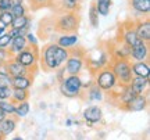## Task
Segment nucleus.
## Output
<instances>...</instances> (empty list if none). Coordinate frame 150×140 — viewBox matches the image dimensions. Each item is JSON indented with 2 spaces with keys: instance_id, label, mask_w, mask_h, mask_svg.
<instances>
[{
  "instance_id": "nucleus-1",
  "label": "nucleus",
  "mask_w": 150,
  "mask_h": 140,
  "mask_svg": "<svg viewBox=\"0 0 150 140\" xmlns=\"http://www.w3.org/2000/svg\"><path fill=\"white\" fill-rule=\"evenodd\" d=\"M68 54V49L61 47L57 43H49L40 50L39 65L46 72H56L59 68L64 67Z\"/></svg>"
},
{
  "instance_id": "nucleus-2",
  "label": "nucleus",
  "mask_w": 150,
  "mask_h": 140,
  "mask_svg": "<svg viewBox=\"0 0 150 140\" xmlns=\"http://www.w3.org/2000/svg\"><path fill=\"white\" fill-rule=\"evenodd\" d=\"M81 24V15L78 11H67V13H56L53 17V32L60 35L63 33H78Z\"/></svg>"
},
{
  "instance_id": "nucleus-3",
  "label": "nucleus",
  "mask_w": 150,
  "mask_h": 140,
  "mask_svg": "<svg viewBox=\"0 0 150 140\" xmlns=\"http://www.w3.org/2000/svg\"><path fill=\"white\" fill-rule=\"evenodd\" d=\"M39 56H40V50L38 47V44H27L25 49L16 54L13 58L29 68L32 75H36L38 68H39Z\"/></svg>"
},
{
  "instance_id": "nucleus-4",
  "label": "nucleus",
  "mask_w": 150,
  "mask_h": 140,
  "mask_svg": "<svg viewBox=\"0 0 150 140\" xmlns=\"http://www.w3.org/2000/svg\"><path fill=\"white\" fill-rule=\"evenodd\" d=\"M68 58L64 64V70L68 75H79L85 67L86 51L83 49H68Z\"/></svg>"
},
{
  "instance_id": "nucleus-5",
  "label": "nucleus",
  "mask_w": 150,
  "mask_h": 140,
  "mask_svg": "<svg viewBox=\"0 0 150 140\" xmlns=\"http://www.w3.org/2000/svg\"><path fill=\"white\" fill-rule=\"evenodd\" d=\"M60 92L68 98H82V79L79 75H67L63 81H60Z\"/></svg>"
},
{
  "instance_id": "nucleus-6",
  "label": "nucleus",
  "mask_w": 150,
  "mask_h": 140,
  "mask_svg": "<svg viewBox=\"0 0 150 140\" xmlns=\"http://www.w3.org/2000/svg\"><path fill=\"white\" fill-rule=\"evenodd\" d=\"M95 78H93V82L95 85L100 87L103 90V93H108L110 90H112L114 87L118 85L117 76L114 75L112 70L110 68V65H104L100 70H97L95 74Z\"/></svg>"
},
{
  "instance_id": "nucleus-7",
  "label": "nucleus",
  "mask_w": 150,
  "mask_h": 140,
  "mask_svg": "<svg viewBox=\"0 0 150 140\" xmlns=\"http://www.w3.org/2000/svg\"><path fill=\"white\" fill-rule=\"evenodd\" d=\"M110 68L112 70L114 75L117 76L118 83L121 85H129L132 81L134 74L131 70V61L127 58H112L110 60Z\"/></svg>"
},
{
  "instance_id": "nucleus-8",
  "label": "nucleus",
  "mask_w": 150,
  "mask_h": 140,
  "mask_svg": "<svg viewBox=\"0 0 150 140\" xmlns=\"http://www.w3.org/2000/svg\"><path fill=\"white\" fill-rule=\"evenodd\" d=\"M120 31L121 33L117 35L120 36V40H122L124 43H127L128 46H134L136 42H139L140 39L136 36V32H135V20H127L124 21L122 24H120Z\"/></svg>"
},
{
  "instance_id": "nucleus-9",
  "label": "nucleus",
  "mask_w": 150,
  "mask_h": 140,
  "mask_svg": "<svg viewBox=\"0 0 150 140\" xmlns=\"http://www.w3.org/2000/svg\"><path fill=\"white\" fill-rule=\"evenodd\" d=\"M147 106H149V93H143V94H136L121 110L127 113H140V111H145Z\"/></svg>"
},
{
  "instance_id": "nucleus-10",
  "label": "nucleus",
  "mask_w": 150,
  "mask_h": 140,
  "mask_svg": "<svg viewBox=\"0 0 150 140\" xmlns=\"http://www.w3.org/2000/svg\"><path fill=\"white\" fill-rule=\"evenodd\" d=\"M131 13H134V20L147 17L150 13V0H128Z\"/></svg>"
},
{
  "instance_id": "nucleus-11",
  "label": "nucleus",
  "mask_w": 150,
  "mask_h": 140,
  "mask_svg": "<svg viewBox=\"0 0 150 140\" xmlns=\"http://www.w3.org/2000/svg\"><path fill=\"white\" fill-rule=\"evenodd\" d=\"M135 32L136 36L146 43H150V20L149 15L135 20Z\"/></svg>"
},
{
  "instance_id": "nucleus-12",
  "label": "nucleus",
  "mask_w": 150,
  "mask_h": 140,
  "mask_svg": "<svg viewBox=\"0 0 150 140\" xmlns=\"http://www.w3.org/2000/svg\"><path fill=\"white\" fill-rule=\"evenodd\" d=\"M149 43H146L143 40H139L134 46H131V58L134 61H145V60H149Z\"/></svg>"
},
{
  "instance_id": "nucleus-13",
  "label": "nucleus",
  "mask_w": 150,
  "mask_h": 140,
  "mask_svg": "<svg viewBox=\"0 0 150 140\" xmlns=\"http://www.w3.org/2000/svg\"><path fill=\"white\" fill-rule=\"evenodd\" d=\"M82 117H83L85 122L89 125V126H93L95 124H97V122L102 121L103 111L99 106H91V107H88L85 111H83Z\"/></svg>"
},
{
  "instance_id": "nucleus-14",
  "label": "nucleus",
  "mask_w": 150,
  "mask_h": 140,
  "mask_svg": "<svg viewBox=\"0 0 150 140\" xmlns=\"http://www.w3.org/2000/svg\"><path fill=\"white\" fill-rule=\"evenodd\" d=\"M20 118L17 117L16 114H11V115H7L3 121H0V132L3 133V136H8L11 135L17 128V124H18Z\"/></svg>"
},
{
  "instance_id": "nucleus-15",
  "label": "nucleus",
  "mask_w": 150,
  "mask_h": 140,
  "mask_svg": "<svg viewBox=\"0 0 150 140\" xmlns=\"http://www.w3.org/2000/svg\"><path fill=\"white\" fill-rule=\"evenodd\" d=\"M7 65V72H8V75L10 76H20V75H32L31 74V71L29 68H27L25 65L20 64L18 61H16L14 58H11L10 61H7L6 63ZM35 76V75H33Z\"/></svg>"
},
{
  "instance_id": "nucleus-16",
  "label": "nucleus",
  "mask_w": 150,
  "mask_h": 140,
  "mask_svg": "<svg viewBox=\"0 0 150 140\" xmlns=\"http://www.w3.org/2000/svg\"><path fill=\"white\" fill-rule=\"evenodd\" d=\"M131 70H132L134 76L149 78L150 76V60H145V61H134V63H131Z\"/></svg>"
},
{
  "instance_id": "nucleus-17",
  "label": "nucleus",
  "mask_w": 150,
  "mask_h": 140,
  "mask_svg": "<svg viewBox=\"0 0 150 140\" xmlns=\"http://www.w3.org/2000/svg\"><path fill=\"white\" fill-rule=\"evenodd\" d=\"M129 87L134 90L136 94H143L149 92V78L143 76H134L132 81L129 82Z\"/></svg>"
},
{
  "instance_id": "nucleus-18",
  "label": "nucleus",
  "mask_w": 150,
  "mask_h": 140,
  "mask_svg": "<svg viewBox=\"0 0 150 140\" xmlns=\"http://www.w3.org/2000/svg\"><path fill=\"white\" fill-rule=\"evenodd\" d=\"M33 75H20V76H11V87L13 89H29L32 86Z\"/></svg>"
},
{
  "instance_id": "nucleus-19",
  "label": "nucleus",
  "mask_w": 150,
  "mask_h": 140,
  "mask_svg": "<svg viewBox=\"0 0 150 140\" xmlns=\"http://www.w3.org/2000/svg\"><path fill=\"white\" fill-rule=\"evenodd\" d=\"M56 43L64 49H71L78 43V33H63L60 35Z\"/></svg>"
},
{
  "instance_id": "nucleus-20",
  "label": "nucleus",
  "mask_w": 150,
  "mask_h": 140,
  "mask_svg": "<svg viewBox=\"0 0 150 140\" xmlns=\"http://www.w3.org/2000/svg\"><path fill=\"white\" fill-rule=\"evenodd\" d=\"M27 44H28V42H27V39H25V36H17V38L11 39V43L7 49H8V51L11 53V56L14 57V56L18 54L21 50H24Z\"/></svg>"
},
{
  "instance_id": "nucleus-21",
  "label": "nucleus",
  "mask_w": 150,
  "mask_h": 140,
  "mask_svg": "<svg viewBox=\"0 0 150 140\" xmlns=\"http://www.w3.org/2000/svg\"><path fill=\"white\" fill-rule=\"evenodd\" d=\"M86 94V98H89L91 101H102L103 100V90L100 87L95 85V82L92 83L91 86L86 89V92H83Z\"/></svg>"
},
{
  "instance_id": "nucleus-22",
  "label": "nucleus",
  "mask_w": 150,
  "mask_h": 140,
  "mask_svg": "<svg viewBox=\"0 0 150 140\" xmlns=\"http://www.w3.org/2000/svg\"><path fill=\"white\" fill-rule=\"evenodd\" d=\"M29 98V92L28 89H13V93H11V97L10 100L13 103H21V101H25Z\"/></svg>"
},
{
  "instance_id": "nucleus-23",
  "label": "nucleus",
  "mask_w": 150,
  "mask_h": 140,
  "mask_svg": "<svg viewBox=\"0 0 150 140\" xmlns=\"http://www.w3.org/2000/svg\"><path fill=\"white\" fill-rule=\"evenodd\" d=\"M95 6H96L99 15L106 17L110 14V10H111V0H96Z\"/></svg>"
},
{
  "instance_id": "nucleus-24",
  "label": "nucleus",
  "mask_w": 150,
  "mask_h": 140,
  "mask_svg": "<svg viewBox=\"0 0 150 140\" xmlns=\"http://www.w3.org/2000/svg\"><path fill=\"white\" fill-rule=\"evenodd\" d=\"M29 110H31V106H29V103H28V100H25V101H21V103H17L16 104V111H14V114H16L18 118H25L28 114H29Z\"/></svg>"
},
{
  "instance_id": "nucleus-25",
  "label": "nucleus",
  "mask_w": 150,
  "mask_h": 140,
  "mask_svg": "<svg viewBox=\"0 0 150 140\" xmlns=\"http://www.w3.org/2000/svg\"><path fill=\"white\" fill-rule=\"evenodd\" d=\"M11 27L13 28H18V29H21V28H29L31 27V18L25 14V15H21V17H14V20L11 22Z\"/></svg>"
},
{
  "instance_id": "nucleus-26",
  "label": "nucleus",
  "mask_w": 150,
  "mask_h": 140,
  "mask_svg": "<svg viewBox=\"0 0 150 140\" xmlns=\"http://www.w3.org/2000/svg\"><path fill=\"white\" fill-rule=\"evenodd\" d=\"M88 17H89V22H91L92 27L93 28L99 27V13H97V10H96L95 1H93L91 4V7H89V14H88Z\"/></svg>"
},
{
  "instance_id": "nucleus-27",
  "label": "nucleus",
  "mask_w": 150,
  "mask_h": 140,
  "mask_svg": "<svg viewBox=\"0 0 150 140\" xmlns=\"http://www.w3.org/2000/svg\"><path fill=\"white\" fill-rule=\"evenodd\" d=\"M0 108L7 115H11V114H14V111H16V103H13L10 98L8 100H0Z\"/></svg>"
},
{
  "instance_id": "nucleus-28",
  "label": "nucleus",
  "mask_w": 150,
  "mask_h": 140,
  "mask_svg": "<svg viewBox=\"0 0 150 140\" xmlns=\"http://www.w3.org/2000/svg\"><path fill=\"white\" fill-rule=\"evenodd\" d=\"M52 1L53 0H29V4H31V8L33 11H36L40 8H45V7H50Z\"/></svg>"
},
{
  "instance_id": "nucleus-29",
  "label": "nucleus",
  "mask_w": 150,
  "mask_h": 140,
  "mask_svg": "<svg viewBox=\"0 0 150 140\" xmlns=\"http://www.w3.org/2000/svg\"><path fill=\"white\" fill-rule=\"evenodd\" d=\"M13 20H14V15L11 14V11H0V22H1L4 27L10 28Z\"/></svg>"
},
{
  "instance_id": "nucleus-30",
  "label": "nucleus",
  "mask_w": 150,
  "mask_h": 140,
  "mask_svg": "<svg viewBox=\"0 0 150 140\" xmlns=\"http://www.w3.org/2000/svg\"><path fill=\"white\" fill-rule=\"evenodd\" d=\"M10 11H11V14H13L14 17H21V15H25V14H27V13H28V8H27V6L22 3V4L13 6Z\"/></svg>"
},
{
  "instance_id": "nucleus-31",
  "label": "nucleus",
  "mask_w": 150,
  "mask_h": 140,
  "mask_svg": "<svg viewBox=\"0 0 150 140\" xmlns=\"http://www.w3.org/2000/svg\"><path fill=\"white\" fill-rule=\"evenodd\" d=\"M13 58L11 53L8 51V49L6 47H0V63H7Z\"/></svg>"
},
{
  "instance_id": "nucleus-32",
  "label": "nucleus",
  "mask_w": 150,
  "mask_h": 140,
  "mask_svg": "<svg viewBox=\"0 0 150 140\" xmlns=\"http://www.w3.org/2000/svg\"><path fill=\"white\" fill-rule=\"evenodd\" d=\"M11 43V38H10V35L7 33V31H6L4 33H1L0 35V47H8Z\"/></svg>"
},
{
  "instance_id": "nucleus-33",
  "label": "nucleus",
  "mask_w": 150,
  "mask_h": 140,
  "mask_svg": "<svg viewBox=\"0 0 150 140\" xmlns=\"http://www.w3.org/2000/svg\"><path fill=\"white\" fill-rule=\"evenodd\" d=\"M11 86V76L8 74H1L0 72V87Z\"/></svg>"
},
{
  "instance_id": "nucleus-34",
  "label": "nucleus",
  "mask_w": 150,
  "mask_h": 140,
  "mask_svg": "<svg viewBox=\"0 0 150 140\" xmlns=\"http://www.w3.org/2000/svg\"><path fill=\"white\" fill-rule=\"evenodd\" d=\"M13 93V87H0V100H8Z\"/></svg>"
},
{
  "instance_id": "nucleus-35",
  "label": "nucleus",
  "mask_w": 150,
  "mask_h": 140,
  "mask_svg": "<svg viewBox=\"0 0 150 140\" xmlns=\"http://www.w3.org/2000/svg\"><path fill=\"white\" fill-rule=\"evenodd\" d=\"M25 39H27L28 44H38V39L35 38V35H33L32 32H29V31L25 33Z\"/></svg>"
},
{
  "instance_id": "nucleus-36",
  "label": "nucleus",
  "mask_w": 150,
  "mask_h": 140,
  "mask_svg": "<svg viewBox=\"0 0 150 140\" xmlns=\"http://www.w3.org/2000/svg\"><path fill=\"white\" fill-rule=\"evenodd\" d=\"M11 4L8 0H0V11H10Z\"/></svg>"
},
{
  "instance_id": "nucleus-37",
  "label": "nucleus",
  "mask_w": 150,
  "mask_h": 140,
  "mask_svg": "<svg viewBox=\"0 0 150 140\" xmlns=\"http://www.w3.org/2000/svg\"><path fill=\"white\" fill-rule=\"evenodd\" d=\"M8 1H10L11 7H13V6H17V4H22V3H24V0H8Z\"/></svg>"
},
{
  "instance_id": "nucleus-38",
  "label": "nucleus",
  "mask_w": 150,
  "mask_h": 140,
  "mask_svg": "<svg viewBox=\"0 0 150 140\" xmlns=\"http://www.w3.org/2000/svg\"><path fill=\"white\" fill-rule=\"evenodd\" d=\"M6 117H7V114H6L4 111H3V110L0 108V121H3V119H4Z\"/></svg>"
},
{
  "instance_id": "nucleus-39",
  "label": "nucleus",
  "mask_w": 150,
  "mask_h": 140,
  "mask_svg": "<svg viewBox=\"0 0 150 140\" xmlns=\"http://www.w3.org/2000/svg\"><path fill=\"white\" fill-rule=\"evenodd\" d=\"M3 139H4V136H3V133L0 132V140H3Z\"/></svg>"
},
{
  "instance_id": "nucleus-40",
  "label": "nucleus",
  "mask_w": 150,
  "mask_h": 140,
  "mask_svg": "<svg viewBox=\"0 0 150 140\" xmlns=\"http://www.w3.org/2000/svg\"><path fill=\"white\" fill-rule=\"evenodd\" d=\"M1 64H3V63H0V67H1Z\"/></svg>"
}]
</instances>
